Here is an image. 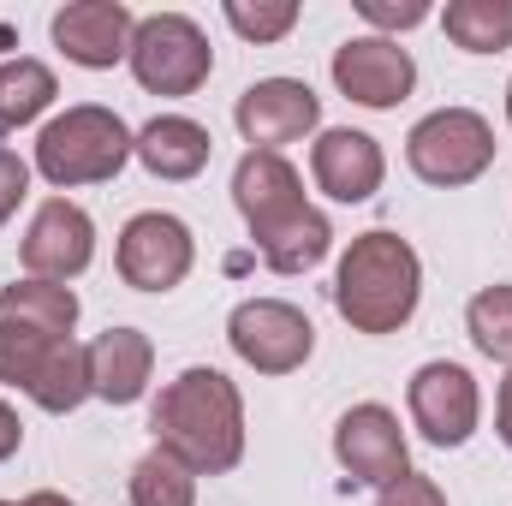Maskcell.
Returning <instances> with one entry per match:
<instances>
[{"label":"cell","instance_id":"obj_24","mask_svg":"<svg viewBox=\"0 0 512 506\" xmlns=\"http://www.w3.org/2000/svg\"><path fill=\"white\" fill-rule=\"evenodd\" d=\"M465 334H471V346L483 358L512 370V286H483L465 304Z\"/></svg>","mask_w":512,"mask_h":506},{"label":"cell","instance_id":"obj_30","mask_svg":"<svg viewBox=\"0 0 512 506\" xmlns=\"http://www.w3.org/2000/svg\"><path fill=\"white\" fill-rule=\"evenodd\" d=\"M495 429H501V441L512 447V370L501 381V393H495Z\"/></svg>","mask_w":512,"mask_h":506},{"label":"cell","instance_id":"obj_10","mask_svg":"<svg viewBox=\"0 0 512 506\" xmlns=\"http://www.w3.org/2000/svg\"><path fill=\"white\" fill-rule=\"evenodd\" d=\"M18 256H24L30 280L66 286V280H78V274L90 268V256H96V221H90L78 203L48 197V203L30 215V233H24Z\"/></svg>","mask_w":512,"mask_h":506},{"label":"cell","instance_id":"obj_20","mask_svg":"<svg viewBox=\"0 0 512 506\" xmlns=\"http://www.w3.org/2000/svg\"><path fill=\"white\" fill-rule=\"evenodd\" d=\"M24 393L42 405V411H78L84 399H90V346H78V340H60L42 364H36V376L24 381Z\"/></svg>","mask_w":512,"mask_h":506},{"label":"cell","instance_id":"obj_22","mask_svg":"<svg viewBox=\"0 0 512 506\" xmlns=\"http://www.w3.org/2000/svg\"><path fill=\"white\" fill-rule=\"evenodd\" d=\"M441 24H447L453 48H465V54L512 48V0H447Z\"/></svg>","mask_w":512,"mask_h":506},{"label":"cell","instance_id":"obj_4","mask_svg":"<svg viewBox=\"0 0 512 506\" xmlns=\"http://www.w3.org/2000/svg\"><path fill=\"white\" fill-rule=\"evenodd\" d=\"M126 60H131V78L149 96H191L215 72V48H209L203 24L185 18V12H149V18H137Z\"/></svg>","mask_w":512,"mask_h":506},{"label":"cell","instance_id":"obj_1","mask_svg":"<svg viewBox=\"0 0 512 506\" xmlns=\"http://www.w3.org/2000/svg\"><path fill=\"white\" fill-rule=\"evenodd\" d=\"M149 429H155V447L191 465L197 477H221L245 459V399L209 364H191L161 387Z\"/></svg>","mask_w":512,"mask_h":506},{"label":"cell","instance_id":"obj_26","mask_svg":"<svg viewBox=\"0 0 512 506\" xmlns=\"http://www.w3.org/2000/svg\"><path fill=\"white\" fill-rule=\"evenodd\" d=\"M376 506H447V495H441V483L435 477H423V471H405V477H393L382 489V501Z\"/></svg>","mask_w":512,"mask_h":506},{"label":"cell","instance_id":"obj_31","mask_svg":"<svg viewBox=\"0 0 512 506\" xmlns=\"http://www.w3.org/2000/svg\"><path fill=\"white\" fill-rule=\"evenodd\" d=\"M18 506H78V501H66V495H54V489H36V495H24Z\"/></svg>","mask_w":512,"mask_h":506},{"label":"cell","instance_id":"obj_28","mask_svg":"<svg viewBox=\"0 0 512 506\" xmlns=\"http://www.w3.org/2000/svg\"><path fill=\"white\" fill-rule=\"evenodd\" d=\"M24 191H30V167L0 143V227L18 215V203H24Z\"/></svg>","mask_w":512,"mask_h":506},{"label":"cell","instance_id":"obj_33","mask_svg":"<svg viewBox=\"0 0 512 506\" xmlns=\"http://www.w3.org/2000/svg\"><path fill=\"white\" fill-rule=\"evenodd\" d=\"M0 506H18V501H0Z\"/></svg>","mask_w":512,"mask_h":506},{"label":"cell","instance_id":"obj_9","mask_svg":"<svg viewBox=\"0 0 512 506\" xmlns=\"http://www.w3.org/2000/svg\"><path fill=\"white\" fill-rule=\"evenodd\" d=\"M334 459L352 483H370V489H387L393 477L411 471V453H405V429L387 405H352L340 423H334Z\"/></svg>","mask_w":512,"mask_h":506},{"label":"cell","instance_id":"obj_5","mask_svg":"<svg viewBox=\"0 0 512 506\" xmlns=\"http://www.w3.org/2000/svg\"><path fill=\"white\" fill-rule=\"evenodd\" d=\"M405 161L423 185H441V191H459L471 179H483L495 167V126L471 108H435L423 114L411 137H405Z\"/></svg>","mask_w":512,"mask_h":506},{"label":"cell","instance_id":"obj_11","mask_svg":"<svg viewBox=\"0 0 512 506\" xmlns=\"http://www.w3.org/2000/svg\"><path fill=\"white\" fill-rule=\"evenodd\" d=\"M233 120H239L251 149H274L280 155L286 143H298V137H310L322 126V96L310 84H298V78H262V84H251L239 96Z\"/></svg>","mask_w":512,"mask_h":506},{"label":"cell","instance_id":"obj_29","mask_svg":"<svg viewBox=\"0 0 512 506\" xmlns=\"http://www.w3.org/2000/svg\"><path fill=\"white\" fill-rule=\"evenodd\" d=\"M18 447H24V423H18V411H12V405L0 399V465H6V459H12Z\"/></svg>","mask_w":512,"mask_h":506},{"label":"cell","instance_id":"obj_21","mask_svg":"<svg viewBox=\"0 0 512 506\" xmlns=\"http://www.w3.org/2000/svg\"><path fill=\"white\" fill-rule=\"evenodd\" d=\"M54 96H60V84H54V72L42 60H30V54L0 60V131H18L30 120H42L54 108Z\"/></svg>","mask_w":512,"mask_h":506},{"label":"cell","instance_id":"obj_15","mask_svg":"<svg viewBox=\"0 0 512 506\" xmlns=\"http://www.w3.org/2000/svg\"><path fill=\"white\" fill-rule=\"evenodd\" d=\"M310 173H316V185H322L334 203H370V197L382 191V179H387V155H382V143H376L370 131L334 126V131L316 137Z\"/></svg>","mask_w":512,"mask_h":506},{"label":"cell","instance_id":"obj_14","mask_svg":"<svg viewBox=\"0 0 512 506\" xmlns=\"http://www.w3.org/2000/svg\"><path fill=\"white\" fill-rule=\"evenodd\" d=\"M233 203H239V215H245L251 239L310 209L298 167H292L286 155H274V149H251V155L233 167Z\"/></svg>","mask_w":512,"mask_h":506},{"label":"cell","instance_id":"obj_7","mask_svg":"<svg viewBox=\"0 0 512 506\" xmlns=\"http://www.w3.org/2000/svg\"><path fill=\"white\" fill-rule=\"evenodd\" d=\"M120 280L137 286V292H173L191 262H197V245H191V227L179 215H161V209H143L120 227Z\"/></svg>","mask_w":512,"mask_h":506},{"label":"cell","instance_id":"obj_23","mask_svg":"<svg viewBox=\"0 0 512 506\" xmlns=\"http://www.w3.org/2000/svg\"><path fill=\"white\" fill-rule=\"evenodd\" d=\"M131 506H197V471L173 453H143L131 465Z\"/></svg>","mask_w":512,"mask_h":506},{"label":"cell","instance_id":"obj_16","mask_svg":"<svg viewBox=\"0 0 512 506\" xmlns=\"http://www.w3.org/2000/svg\"><path fill=\"white\" fill-rule=\"evenodd\" d=\"M155 370V346L137 328H108L102 340H90V393L108 405H137L149 393Z\"/></svg>","mask_w":512,"mask_h":506},{"label":"cell","instance_id":"obj_25","mask_svg":"<svg viewBox=\"0 0 512 506\" xmlns=\"http://www.w3.org/2000/svg\"><path fill=\"white\" fill-rule=\"evenodd\" d=\"M227 24H233L245 42H280V36L298 24V6H292V0H268V6H262V0H256V6L251 0H227Z\"/></svg>","mask_w":512,"mask_h":506},{"label":"cell","instance_id":"obj_19","mask_svg":"<svg viewBox=\"0 0 512 506\" xmlns=\"http://www.w3.org/2000/svg\"><path fill=\"white\" fill-rule=\"evenodd\" d=\"M256 251H262V262H268L274 274H310L322 256L334 251V227H328L322 209H304V215H292V221L256 233Z\"/></svg>","mask_w":512,"mask_h":506},{"label":"cell","instance_id":"obj_18","mask_svg":"<svg viewBox=\"0 0 512 506\" xmlns=\"http://www.w3.org/2000/svg\"><path fill=\"white\" fill-rule=\"evenodd\" d=\"M131 155L155 179H197L209 167V155H215V137L197 126V120H185V114H155L149 126L137 131Z\"/></svg>","mask_w":512,"mask_h":506},{"label":"cell","instance_id":"obj_6","mask_svg":"<svg viewBox=\"0 0 512 506\" xmlns=\"http://www.w3.org/2000/svg\"><path fill=\"white\" fill-rule=\"evenodd\" d=\"M227 346L251 364L256 376H292L316 352V328L298 304L286 298H245L227 316Z\"/></svg>","mask_w":512,"mask_h":506},{"label":"cell","instance_id":"obj_27","mask_svg":"<svg viewBox=\"0 0 512 506\" xmlns=\"http://www.w3.org/2000/svg\"><path fill=\"white\" fill-rule=\"evenodd\" d=\"M358 12L376 24V36H382V30H411V24H423V18H429V6H423V0H358Z\"/></svg>","mask_w":512,"mask_h":506},{"label":"cell","instance_id":"obj_32","mask_svg":"<svg viewBox=\"0 0 512 506\" xmlns=\"http://www.w3.org/2000/svg\"><path fill=\"white\" fill-rule=\"evenodd\" d=\"M507 126H512V84H507Z\"/></svg>","mask_w":512,"mask_h":506},{"label":"cell","instance_id":"obj_12","mask_svg":"<svg viewBox=\"0 0 512 506\" xmlns=\"http://www.w3.org/2000/svg\"><path fill=\"white\" fill-rule=\"evenodd\" d=\"M334 84L358 108H399L417 84V60L393 36H352L334 48Z\"/></svg>","mask_w":512,"mask_h":506},{"label":"cell","instance_id":"obj_17","mask_svg":"<svg viewBox=\"0 0 512 506\" xmlns=\"http://www.w3.org/2000/svg\"><path fill=\"white\" fill-rule=\"evenodd\" d=\"M0 328L30 340H72L78 328V292L54 280H12L0 292Z\"/></svg>","mask_w":512,"mask_h":506},{"label":"cell","instance_id":"obj_2","mask_svg":"<svg viewBox=\"0 0 512 506\" xmlns=\"http://www.w3.org/2000/svg\"><path fill=\"white\" fill-rule=\"evenodd\" d=\"M423 298V262L399 233H358L352 251L334 268V310L358 328V334H393L417 316Z\"/></svg>","mask_w":512,"mask_h":506},{"label":"cell","instance_id":"obj_8","mask_svg":"<svg viewBox=\"0 0 512 506\" xmlns=\"http://www.w3.org/2000/svg\"><path fill=\"white\" fill-rule=\"evenodd\" d=\"M405 405H411V423L423 429V441H435V447H465L483 417V393H477L471 370L447 364V358H435L411 376Z\"/></svg>","mask_w":512,"mask_h":506},{"label":"cell","instance_id":"obj_13","mask_svg":"<svg viewBox=\"0 0 512 506\" xmlns=\"http://www.w3.org/2000/svg\"><path fill=\"white\" fill-rule=\"evenodd\" d=\"M131 30H137V18L120 0H72L54 12V48L84 72L120 66L131 54Z\"/></svg>","mask_w":512,"mask_h":506},{"label":"cell","instance_id":"obj_3","mask_svg":"<svg viewBox=\"0 0 512 506\" xmlns=\"http://www.w3.org/2000/svg\"><path fill=\"white\" fill-rule=\"evenodd\" d=\"M131 137L126 120L114 108H96V102H78L66 114H54L42 137H36V173L60 191H78V185H102L114 179L131 161Z\"/></svg>","mask_w":512,"mask_h":506}]
</instances>
